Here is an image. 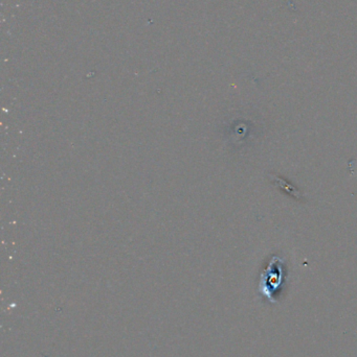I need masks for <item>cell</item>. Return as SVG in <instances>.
I'll list each match as a JSON object with an SVG mask.
<instances>
[{"label": "cell", "mask_w": 357, "mask_h": 357, "mask_svg": "<svg viewBox=\"0 0 357 357\" xmlns=\"http://www.w3.org/2000/svg\"><path fill=\"white\" fill-rule=\"evenodd\" d=\"M283 260L275 256L270 261L266 272L262 275L260 281V293L268 298L272 303L276 302L274 294L278 291L279 287L282 284L284 274H283Z\"/></svg>", "instance_id": "cell-1"}]
</instances>
